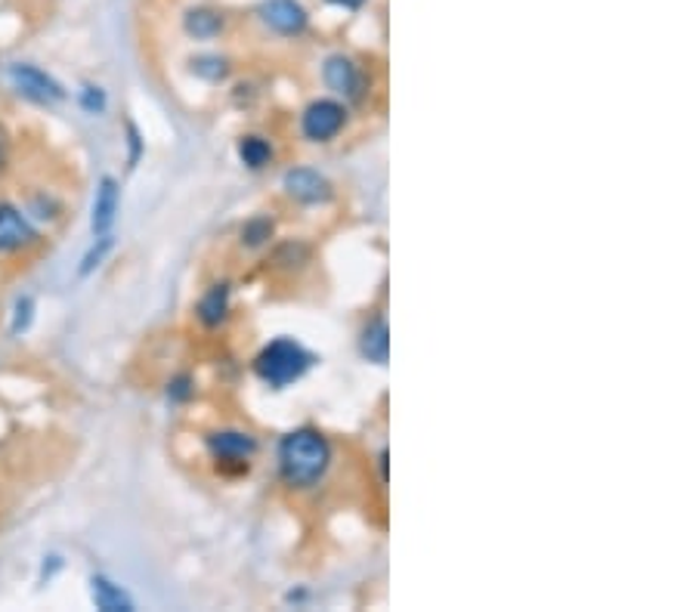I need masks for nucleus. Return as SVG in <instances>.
Listing matches in <instances>:
<instances>
[{
    "mask_svg": "<svg viewBox=\"0 0 696 612\" xmlns=\"http://www.w3.org/2000/svg\"><path fill=\"white\" fill-rule=\"evenodd\" d=\"M331 464V446L322 433L294 431L279 446V470L288 486H316Z\"/></svg>",
    "mask_w": 696,
    "mask_h": 612,
    "instance_id": "obj_1",
    "label": "nucleus"
},
{
    "mask_svg": "<svg viewBox=\"0 0 696 612\" xmlns=\"http://www.w3.org/2000/svg\"><path fill=\"white\" fill-rule=\"evenodd\" d=\"M312 365V356L300 346V343L288 341V338H282V341H273L270 346H263L260 350V356L255 362V372L257 378L263 380V384H270L275 390H282V387H288L294 380H300L307 375V368Z\"/></svg>",
    "mask_w": 696,
    "mask_h": 612,
    "instance_id": "obj_2",
    "label": "nucleus"
},
{
    "mask_svg": "<svg viewBox=\"0 0 696 612\" xmlns=\"http://www.w3.org/2000/svg\"><path fill=\"white\" fill-rule=\"evenodd\" d=\"M344 125H347V108L341 106V103H334V99L312 103L304 111V118H300V130H304V137L312 140V143H329V140H334L344 130Z\"/></svg>",
    "mask_w": 696,
    "mask_h": 612,
    "instance_id": "obj_3",
    "label": "nucleus"
},
{
    "mask_svg": "<svg viewBox=\"0 0 696 612\" xmlns=\"http://www.w3.org/2000/svg\"><path fill=\"white\" fill-rule=\"evenodd\" d=\"M10 78H13V84H16V91L22 96H28V99H35V103H59V99H66V91H62V84L56 81L54 74H47L44 69H37V66H28V62H19L10 69Z\"/></svg>",
    "mask_w": 696,
    "mask_h": 612,
    "instance_id": "obj_4",
    "label": "nucleus"
},
{
    "mask_svg": "<svg viewBox=\"0 0 696 612\" xmlns=\"http://www.w3.org/2000/svg\"><path fill=\"white\" fill-rule=\"evenodd\" d=\"M260 19L267 28H273L275 35L294 37L307 28V10L297 0H267L260 7Z\"/></svg>",
    "mask_w": 696,
    "mask_h": 612,
    "instance_id": "obj_5",
    "label": "nucleus"
},
{
    "mask_svg": "<svg viewBox=\"0 0 696 612\" xmlns=\"http://www.w3.org/2000/svg\"><path fill=\"white\" fill-rule=\"evenodd\" d=\"M37 233L28 223V216L22 214L13 204H0V254H13L35 245Z\"/></svg>",
    "mask_w": 696,
    "mask_h": 612,
    "instance_id": "obj_6",
    "label": "nucleus"
},
{
    "mask_svg": "<svg viewBox=\"0 0 696 612\" xmlns=\"http://www.w3.org/2000/svg\"><path fill=\"white\" fill-rule=\"evenodd\" d=\"M208 449L214 455V461H223V464H245V468H248V461L255 458L257 443L255 436H248V433L223 431L214 433V436L208 439Z\"/></svg>",
    "mask_w": 696,
    "mask_h": 612,
    "instance_id": "obj_7",
    "label": "nucleus"
},
{
    "mask_svg": "<svg viewBox=\"0 0 696 612\" xmlns=\"http://www.w3.org/2000/svg\"><path fill=\"white\" fill-rule=\"evenodd\" d=\"M118 208H121L118 183L111 180V177H103L99 189H96V199H93V214H91L93 238L111 233V226H115V220H118Z\"/></svg>",
    "mask_w": 696,
    "mask_h": 612,
    "instance_id": "obj_8",
    "label": "nucleus"
},
{
    "mask_svg": "<svg viewBox=\"0 0 696 612\" xmlns=\"http://www.w3.org/2000/svg\"><path fill=\"white\" fill-rule=\"evenodd\" d=\"M322 78H326L331 91L347 96V99H356L363 93V72L347 56H331L326 69H322Z\"/></svg>",
    "mask_w": 696,
    "mask_h": 612,
    "instance_id": "obj_9",
    "label": "nucleus"
},
{
    "mask_svg": "<svg viewBox=\"0 0 696 612\" xmlns=\"http://www.w3.org/2000/svg\"><path fill=\"white\" fill-rule=\"evenodd\" d=\"M285 189L288 196L304 204H319V201H329L331 186L322 174H316L310 167H297V170H288L285 174Z\"/></svg>",
    "mask_w": 696,
    "mask_h": 612,
    "instance_id": "obj_10",
    "label": "nucleus"
},
{
    "mask_svg": "<svg viewBox=\"0 0 696 612\" xmlns=\"http://www.w3.org/2000/svg\"><path fill=\"white\" fill-rule=\"evenodd\" d=\"M91 595L96 610L103 612H130L133 610V600L125 588H118L111 578L106 576H93L91 578Z\"/></svg>",
    "mask_w": 696,
    "mask_h": 612,
    "instance_id": "obj_11",
    "label": "nucleus"
},
{
    "mask_svg": "<svg viewBox=\"0 0 696 612\" xmlns=\"http://www.w3.org/2000/svg\"><path fill=\"white\" fill-rule=\"evenodd\" d=\"M359 350H363V356L368 362H378V365H385L387 356H390V331H387V322H371L363 331V341H359Z\"/></svg>",
    "mask_w": 696,
    "mask_h": 612,
    "instance_id": "obj_12",
    "label": "nucleus"
},
{
    "mask_svg": "<svg viewBox=\"0 0 696 612\" xmlns=\"http://www.w3.org/2000/svg\"><path fill=\"white\" fill-rule=\"evenodd\" d=\"M226 306H229V291H226V285H217V289H211L202 297V304H199V319H202L204 325H217L223 316H226Z\"/></svg>",
    "mask_w": 696,
    "mask_h": 612,
    "instance_id": "obj_13",
    "label": "nucleus"
},
{
    "mask_svg": "<svg viewBox=\"0 0 696 612\" xmlns=\"http://www.w3.org/2000/svg\"><path fill=\"white\" fill-rule=\"evenodd\" d=\"M238 158L248 164L251 170H260V167H267L270 158H273V149L267 140H260V137H245L241 143H238Z\"/></svg>",
    "mask_w": 696,
    "mask_h": 612,
    "instance_id": "obj_14",
    "label": "nucleus"
},
{
    "mask_svg": "<svg viewBox=\"0 0 696 612\" xmlns=\"http://www.w3.org/2000/svg\"><path fill=\"white\" fill-rule=\"evenodd\" d=\"M223 19L214 13V10H192L186 16V32L196 37H214L221 35Z\"/></svg>",
    "mask_w": 696,
    "mask_h": 612,
    "instance_id": "obj_15",
    "label": "nucleus"
},
{
    "mask_svg": "<svg viewBox=\"0 0 696 612\" xmlns=\"http://www.w3.org/2000/svg\"><path fill=\"white\" fill-rule=\"evenodd\" d=\"M111 251V233L109 235H99L96 238V245H93L91 251H87V257H84V263H81V275H91L99 263H103V257Z\"/></svg>",
    "mask_w": 696,
    "mask_h": 612,
    "instance_id": "obj_16",
    "label": "nucleus"
},
{
    "mask_svg": "<svg viewBox=\"0 0 696 612\" xmlns=\"http://www.w3.org/2000/svg\"><path fill=\"white\" fill-rule=\"evenodd\" d=\"M192 69H196V74L208 78V81H221L223 74H226L221 56H202V59H196V62H192Z\"/></svg>",
    "mask_w": 696,
    "mask_h": 612,
    "instance_id": "obj_17",
    "label": "nucleus"
},
{
    "mask_svg": "<svg viewBox=\"0 0 696 612\" xmlns=\"http://www.w3.org/2000/svg\"><path fill=\"white\" fill-rule=\"evenodd\" d=\"M81 106H84V111H91V115H103L106 111V93H103V87H84L81 91Z\"/></svg>",
    "mask_w": 696,
    "mask_h": 612,
    "instance_id": "obj_18",
    "label": "nucleus"
},
{
    "mask_svg": "<svg viewBox=\"0 0 696 612\" xmlns=\"http://www.w3.org/2000/svg\"><path fill=\"white\" fill-rule=\"evenodd\" d=\"M32 301L25 297V301H19L16 304V322H13V331H25L28 328V322H32Z\"/></svg>",
    "mask_w": 696,
    "mask_h": 612,
    "instance_id": "obj_19",
    "label": "nucleus"
},
{
    "mask_svg": "<svg viewBox=\"0 0 696 612\" xmlns=\"http://www.w3.org/2000/svg\"><path fill=\"white\" fill-rule=\"evenodd\" d=\"M128 140H130V167L140 162V152H143V143H140V130L130 125L128 127Z\"/></svg>",
    "mask_w": 696,
    "mask_h": 612,
    "instance_id": "obj_20",
    "label": "nucleus"
},
{
    "mask_svg": "<svg viewBox=\"0 0 696 612\" xmlns=\"http://www.w3.org/2000/svg\"><path fill=\"white\" fill-rule=\"evenodd\" d=\"M189 393H192V390H189V378L174 380V387H170V390H167V397H170V399H177V402H180V399L189 397Z\"/></svg>",
    "mask_w": 696,
    "mask_h": 612,
    "instance_id": "obj_21",
    "label": "nucleus"
},
{
    "mask_svg": "<svg viewBox=\"0 0 696 612\" xmlns=\"http://www.w3.org/2000/svg\"><path fill=\"white\" fill-rule=\"evenodd\" d=\"M331 7H341V10H359L366 0H329Z\"/></svg>",
    "mask_w": 696,
    "mask_h": 612,
    "instance_id": "obj_22",
    "label": "nucleus"
},
{
    "mask_svg": "<svg viewBox=\"0 0 696 612\" xmlns=\"http://www.w3.org/2000/svg\"><path fill=\"white\" fill-rule=\"evenodd\" d=\"M255 229H248V233H245L248 235V245H260V242H263V238H260V233H255ZM260 229H263V235H270V226H263V223H260Z\"/></svg>",
    "mask_w": 696,
    "mask_h": 612,
    "instance_id": "obj_23",
    "label": "nucleus"
}]
</instances>
